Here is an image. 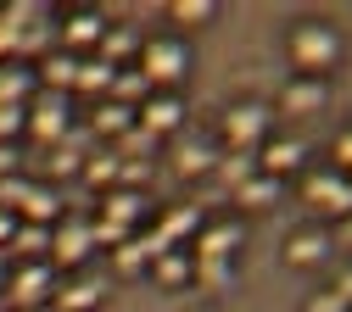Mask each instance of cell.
<instances>
[{
  "label": "cell",
  "instance_id": "obj_1",
  "mask_svg": "<svg viewBox=\"0 0 352 312\" xmlns=\"http://www.w3.org/2000/svg\"><path fill=\"white\" fill-rule=\"evenodd\" d=\"M285 56H291V67H296L302 78H324V73L341 62V34H336L330 23H319V17H307V23L291 28Z\"/></svg>",
  "mask_w": 352,
  "mask_h": 312
},
{
  "label": "cell",
  "instance_id": "obj_2",
  "mask_svg": "<svg viewBox=\"0 0 352 312\" xmlns=\"http://www.w3.org/2000/svg\"><path fill=\"white\" fill-rule=\"evenodd\" d=\"M135 67L146 73L151 89H179V78L190 73V45H185L179 34H151V39L140 45Z\"/></svg>",
  "mask_w": 352,
  "mask_h": 312
},
{
  "label": "cell",
  "instance_id": "obj_3",
  "mask_svg": "<svg viewBox=\"0 0 352 312\" xmlns=\"http://www.w3.org/2000/svg\"><path fill=\"white\" fill-rule=\"evenodd\" d=\"M263 140H274V106H263V101H235V106L224 112V151L257 156Z\"/></svg>",
  "mask_w": 352,
  "mask_h": 312
},
{
  "label": "cell",
  "instance_id": "obj_4",
  "mask_svg": "<svg viewBox=\"0 0 352 312\" xmlns=\"http://www.w3.org/2000/svg\"><path fill=\"white\" fill-rule=\"evenodd\" d=\"M56 296V267L51 262H12V279H6V301L17 312H39L51 307Z\"/></svg>",
  "mask_w": 352,
  "mask_h": 312
},
{
  "label": "cell",
  "instance_id": "obj_5",
  "mask_svg": "<svg viewBox=\"0 0 352 312\" xmlns=\"http://www.w3.org/2000/svg\"><path fill=\"white\" fill-rule=\"evenodd\" d=\"M23 134H34L39 145H62L73 134V101L56 95V89H39V95L28 101V128Z\"/></svg>",
  "mask_w": 352,
  "mask_h": 312
},
{
  "label": "cell",
  "instance_id": "obj_6",
  "mask_svg": "<svg viewBox=\"0 0 352 312\" xmlns=\"http://www.w3.org/2000/svg\"><path fill=\"white\" fill-rule=\"evenodd\" d=\"M302 201L319 206V212H330V217H352V184H346V173H336V167H307V173H302Z\"/></svg>",
  "mask_w": 352,
  "mask_h": 312
},
{
  "label": "cell",
  "instance_id": "obj_7",
  "mask_svg": "<svg viewBox=\"0 0 352 312\" xmlns=\"http://www.w3.org/2000/svg\"><path fill=\"white\" fill-rule=\"evenodd\" d=\"M135 123L146 128V134H179V123H185V101H179V89H151V95L140 101V112H135Z\"/></svg>",
  "mask_w": 352,
  "mask_h": 312
},
{
  "label": "cell",
  "instance_id": "obj_8",
  "mask_svg": "<svg viewBox=\"0 0 352 312\" xmlns=\"http://www.w3.org/2000/svg\"><path fill=\"white\" fill-rule=\"evenodd\" d=\"M246 245V229H241V223H201V235L190 240V256L196 262H235V251Z\"/></svg>",
  "mask_w": 352,
  "mask_h": 312
},
{
  "label": "cell",
  "instance_id": "obj_9",
  "mask_svg": "<svg viewBox=\"0 0 352 312\" xmlns=\"http://www.w3.org/2000/svg\"><path fill=\"white\" fill-rule=\"evenodd\" d=\"M90 251H96V235H90V223H84V217H62L56 229H51V267L56 262L62 267H78Z\"/></svg>",
  "mask_w": 352,
  "mask_h": 312
},
{
  "label": "cell",
  "instance_id": "obj_10",
  "mask_svg": "<svg viewBox=\"0 0 352 312\" xmlns=\"http://www.w3.org/2000/svg\"><path fill=\"white\" fill-rule=\"evenodd\" d=\"M101 34H107V17H101V12H90V6L67 12V17H62V28H56V39H62V51H67V56L96 51V45H101Z\"/></svg>",
  "mask_w": 352,
  "mask_h": 312
},
{
  "label": "cell",
  "instance_id": "obj_11",
  "mask_svg": "<svg viewBox=\"0 0 352 312\" xmlns=\"http://www.w3.org/2000/svg\"><path fill=\"white\" fill-rule=\"evenodd\" d=\"M324 101H330V84L324 78H285V89H280V112L285 117H314V112H324Z\"/></svg>",
  "mask_w": 352,
  "mask_h": 312
},
{
  "label": "cell",
  "instance_id": "obj_12",
  "mask_svg": "<svg viewBox=\"0 0 352 312\" xmlns=\"http://www.w3.org/2000/svg\"><path fill=\"white\" fill-rule=\"evenodd\" d=\"M307 167V145L302 140H263L257 145V173H269L285 184V173H302Z\"/></svg>",
  "mask_w": 352,
  "mask_h": 312
},
{
  "label": "cell",
  "instance_id": "obj_13",
  "mask_svg": "<svg viewBox=\"0 0 352 312\" xmlns=\"http://www.w3.org/2000/svg\"><path fill=\"white\" fill-rule=\"evenodd\" d=\"M146 206H151V201H146V190H135V184H118V190H107V201H101V217L135 235L140 223H146Z\"/></svg>",
  "mask_w": 352,
  "mask_h": 312
},
{
  "label": "cell",
  "instance_id": "obj_14",
  "mask_svg": "<svg viewBox=\"0 0 352 312\" xmlns=\"http://www.w3.org/2000/svg\"><path fill=\"white\" fill-rule=\"evenodd\" d=\"M140 45H146V34L135 28V23H107V34H101V45H96V56L107 62V67H129L140 56Z\"/></svg>",
  "mask_w": 352,
  "mask_h": 312
},
{
  "label": "cell",
  "instance_id": "obj_15",
  "mask_svg": "<svg viewBox=\"0 0 352 312\" xmlns=\"http://www.w3.org/2000/svg\"><path fill=\"white\" fill-rule=\"evenodd\" d=\"M39 95L34 62H0V106H28Z\"/></svg>",
  "mask_w": 352,
  "mask_h": 312
},
{
  "label": "cell",
  "instance_id": "obj_16",
  "mask_svg": "<svg viewBox=\"0 0 352 312\" xmlns=\"http://www.w3.org/2000/svg\"><path fill=\"white\" fill-rule=\"evenodd\" d=\"M330 251H336L330 229H296L285 240V262L291 267H319V262H330Z\"/></svg>",
  "mask_w": 352,
  "mask_h": 312
},
{
  "label": "cell",
  "instance_id": "obj_17",
  "mask_svg": "<svg viewBox=\"0 0 352 312\" xmlns=\"http://www.w3.org/2000/svg\"><path fill=\"white\" fill-rule=\"evenodd\" d=\"M123 167H129V162H123V156L107 145V151H90V156H84L78 178H84L90 190H101V195H107V190H118V184H123Z\"/></svg>",
  "mask_w": 352,
  "mask_h": 312
},
{
  "label": "cell",
  "instance_id": "obj_18",
  "mask_svg": "<svg viewBox=\"0 0 352 312\" xmlns=\"http://www.w3.org/2000/svg\"><path fill=\"white\" fill-rule=\"evenodd\" d=\"M12 262H51V229L45 223H23L17 217V235H12Z\"/></svg>",
  "mask_w": 352,
  "mask_h": 312
},
{
  "label": "cell",
  "instance_id": "obj_19",
  "mask_svg": "<svg viewBox=\"0 0 352 312\" xmlns=\"http://www.w3.org/2000/svg\"><path fill=\"white\" fill-rule=\"evenodd\" d=\"M162 251H168V245H162L157 235H129V240L118 245V256H112V262H118V274H146V267H151Z\"/></svg>",
  "mask_w": 352,
  "mask_h": 312
},
{
  "label": "cell",
  "instance_id": "obj_20",
  "mask_svg": "<svg viewBox=\"0 0 352 312\" xmlns=\"http://www.w3.org/2000/svg\"><path fill=\"white\" fill-rule=\"evenodd\" d=\"M151 274L168 285V290H179V285H190L196 279V256H190V245H168L157 262H151Z\"/></svg>",
  "mask_w": 352,
  "mask_h": 312
},
{
  "label": "cell",
  "instance_id": "obj_21",
  "mask_svg": "<svg viewBox=\"0 0 352 312\" xmlns=\"http://www.w3.org/2000/svg\"><path fill=\"white\" fill-rule=\"evenodd\" d=\"M96 301H101V279H67L56 285L51 312H96Z\"/></svg>",
  "mask_w": 352,
  "mask_h": 312
},
{
  "label": "cell",
  "instance_id": "obj_22",
  "mask_svg": "<svg viewBox=\"0 0 352 312\" xmlns=\"http://www.w3.org/2000/svg\"><path fill=\"white\" fill-rule=\"evenodd\" d=\"M129 128H135V112L118 106V101H101V106L90 112V134H96V140H112V145H118Z\"/></svg>",
  "mask_w": 352,
  "mask_h": 312
},
{
  "label": "cell",
  "instance_id": "obj_23",
  "mask_svg": "<svg viewBox=\"0 0 352 312\" xmlns=\"http://www.w3.org/2000/svg\"><path fill=\"white\" fill-rule=\"evenodd\" d=\"M34 73H39V89H56V95H67V89H73V78H78V56L51 51L45 62H34Z\"/></svg>",
  "mask_w": 352,
  "mask_h": 312
},
{
  "label": "cell",
  "instance_id": "obj_24",
  "mask_svg": "<svg viewBox=\"0 0 352 312\" xmlns=\"http://www.w3.org/2000/svg\"><path fill=\"white\" fill-rule=\"evenodd\" d=\"M151 95V84H146V73L140 67H118L112 73V89H107V101H118V106H129V112H140V101Z\"/></svg>",
  "mask_w": 352,
  "mask_h": 312
},
{
  "label": "cell",
  "instance_id": "obj_25",
  "mask_svg": "<svg viewBox=\"0 0 352 312\" xmlns=\"http://www.w3.org/2000/svg\"><path fill=\"white\" fill-rule=\"evenodd\" d=\"M280 190H285L280 178H269V173H252L246 184L235 190V201H241L246 212H263V206H274V201H280Z\"/></svg>",
  "mask_w": 352,
  "mask_h": 312
},
{
  "label": "cell",
  "instance_id": "obj_26",
  "mask_svg": "<svg viewBox=\"0 0 352 312\" xmlns=\"http://www.w3.org/2000/svg\"><path fill=\"white\" fill-rule=\"evenodd\" d=\"M23 223H45V229H56L62 223V201L51 184H34V195L23 201Z\"/></svg>",
  "mask_w": 352,
  "mask_h": 312
},
{
  "label": "cell",
  "instance_id": "obj_27",
  "mask_svg": "<svg viewBox=\"0 0 352 312\" xmlns=\"http://www.w3.org/2000/svg\"><path fill=\"white\" fill-rule=\"evenodd\" d=\"M112 73H118V67H107L101 56H78V78H73V89H84V95H101V101H107Z\"/></svg>",
  "mask_w": 352,
  "mask_h": 312
},
{
  "label": "cell",
  "instance_id": "obj_28",
  "mask_svg": "<svg viewBox=\"0 0 352 312\" xmlns=\"http://www.w3.org/2000/svg\"><path fill=\"white\" fill-rule=\"evenodd\" d=\"M212 167H218V178H224L230 190H241L246 178L257 173V156H246V151H218V162H212Z\"/></svg>",
  "mask_w": 352,
  "mask_h": 312
},
{
  "label": "cell",
  "instance_id": "obj_29",
  "mask_svg": "<svg viewBox=\"0 0 352 312\" xmlns=\"http://www.w3.org/2000/svg\"><path fill=\"white\" fill-rule=\"evenodd\" d=\"M212 162H218V151L201 145V140H185L179 151H173V167H179L185 178H190V173H212Z\"/></svg>",
  "mask_w": 352,
  "mask_h": 312
},
{
  "label": "cell",
  "instance_id": "obj_30",
  "mask_svg": "<svg viewBox=\"0 0 352 312\" xmlns=\"http://www.w3.org/2000/svg\"><path fill=\"white\" fill-rule=\"evenodd\" d=\"M34 195V178H23V173H6V178H0V212H23V201Z\"/></svg>",
  "mask_w": 352,
  "mask_h": 312
},
{
  "label": "cell",
  "instance_id": "obj_31",
  "mask_svg": "<svg viewBox=\"0 0 352 312\" xmlns=\"http://www.w3.org/2000/svg\"><path fill=\"white\" fill-rule=\"evenodd\" d=\"M168 17H173V23H185V28H201V23L218 17V6H212V0H173Z\"/></svg>",
  "mask_w": 352,
  "mask_h": 312
},
{
  "label": "cell",
  "instance_id": "obj_32",
  "mask_svg": "<svg viewBox=\"0 0 352 312\" xmlns=\"http://www.w3.org/2000/svg\"><path fill=\"white\" fill-rule=\"evenodd\" d=\"M235 279V262H196V279L190 285H207V290H224Z\"/></svg>",
  "mask_w": 352,
  "mask_h": 312
},
{
  "label": "cell",
  "instance_id": "obj_33",
  "mask_svg": "<svg viewBox=\"0 0 352 312\" xmlns=\"http://www.w3.org/2000/svg\"><path fill=\"white\" fill-rule=\"evenodd\" d=\"M146 151H157V134H146V128L135 123V128H129L123 140H118V156L129 162V156H146Z\"/></svg>",
  "mask_w": 352,
  "mask_h": 312
},
{
  "label": "cell",
  "instance_id": "obj_34",
  "mask_svg": "<svg viewBox=\"0 0 352 312\" xmlns=\"http://www.w3.org/2000/svg\"><path fill=\"white\" fill-rule=\"evenodd\" d=\"M28 128V106H0V145H12Z\"/></svg>",
  "mask_w": 352,
  "mask_h": 312
},
{
  "label": "cell",
  "instance_id": "obj_35",
  "mask_svg": "<svg viewBox=\"0 0 352 312\" xmlns=\"http://www.w3.org/2000/svg\"><path fill=\"white\" fill-rule=\"evenodd\" d=\"M307 312H352V307H346V301H341L336 290H319L314 301H307Z\"/></svg>",
  "mask_w": 352,
  "mask_h": 312
},
{
  "label": "cell",
  "instance_id": "obj_36",
  "mask_svg": "<svg viewBox=\"0 0 352 312\" xmlns=\"http://www.w3.org/2000/svg\"><path fill=\"white\" fill-rule=\"evenodd\" d=\"M78 167H84V156H78V151H62V145H56V156H51V173L62 178V173H78Z\"/></svg>",
  "mask_w": 352,
  "mask_h": 312
},
{
  "label": "cell",
  "instance_id": "obj_37",
  "mask_svg": "<svg viewBox=\"0 0 352 312\" xmlns=\"http://www.w3.org/2000/svg\"><path fill=\"white\" fill-rule=\"evenodd\" d=\"M330 167H336V173H352V128L336 140V162H330Z\"/></svg>",
  "mask_w": 352,
  "mask_h": 312
},
{
  "label": "cell",
  "instance_id": "obj_38",
  "mask_svg": "<svg viewBox=\"0 0 352 312\" xmlns=\"http://www.w3.org/2000/svg\"><path fill=\"white\" fill-rule=\"evenodd\" d=\"M330 290H336V296H341V301L352 307V267H341V274H336V285H330Z\"/></svg>",
  "mask_w": 352,
  "mask_h": 312
},
{
  "label": "cell",
  "instance_id": "obj_39",
  "mask_svg": "<svg viewBox=\"0 0 352 312\" xmlns=\"http://www.w3.org/2000/svg\"><path fill=\"white\" fill-rule=\"evenodd\" d=\"M17 173V145H0V178Z\"/></svg>",
  "mask_w": 352,
  "mask_h": 312
},
{
  "label": "cell",
  "instance_id": "obj_40",
  "mask_svg": "<svg viewBox=\"0 0 352 312\" xmlns=\"http://www.w3.org/2000/svg\"><path fill=\"white\" fill-rule=\"evenodd\" d=\"M12 235H17V217H12V212H0V245H12Z\"/></svg>",
  "mask_w": 352,
  "mask_h": 312
},
{
  "label": "cell",
  "instance_id": "obj_41",
  "mask_svg": "<svg viewBox=\"0 0 352 312\" xmlns=\"http://www.w3.org/2000/svg\"><path fill=\"white\" fill-rule=\"evenodd\" d=\"M6 279H12V267H6V251H0V290H6Z\"/></svg>",
  "mask_w": 352,
  "mask_h": 312
},
{
  "label": "cell",
  "instance_id": "obj_42",
  "mask_svg": "<svg viewBox=\"0 0 352 312\" xmlns=\"http://www.w3.org/2000/svg\"><path fill=\"white\" fill-rule=\"evenodd\" d=\"M346 240H352V217H346Z\"/></svg>",
  "mask_w": 352,
  "mask_h": 312
},
{
  "label": "cell",
  "instance_id": "obj_43",
  "mask_svg": "<svg viewBox=\"0 0 352 312\" xmlns=\"http://www.w3.org/2000/svg\"><path fill=\"white\" fill-rule=\"evenodd\" d=\"M346 184H352V173H346Z\"/></svg>",
  "mask_w": 352,
  "mask_h": 312
},
{
  "label": "cell",
  "instance_id": "obj_44",
  "mask_svg": "<svg viewBox=\"0 0 352 312\" xmlns=\"http://www.w3.org/2000/svg\"><path fill=\"white\" fill-rule=\"evenodd\" d=\"M39 312H51V307H39Z\"/></svg>",
  "mask_w": 352,
  "mask_h": 312
}]
</instances>
